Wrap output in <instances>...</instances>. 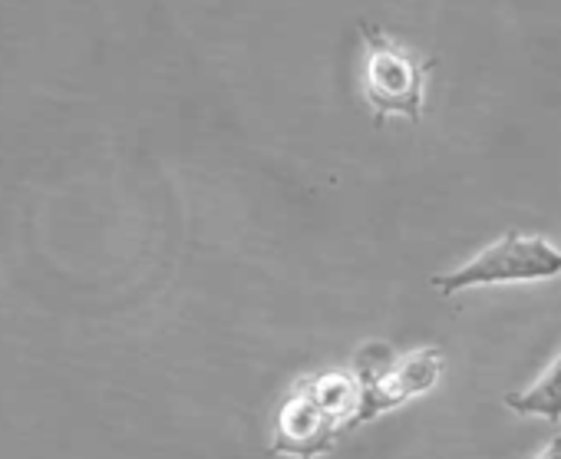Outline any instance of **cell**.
Masks as SVG:
<instances>
[{"instance_id": "1", "label": "cell", "mask_w": 561, "mask_h": 459, "mask_svg": "<svg viewBox=\"0 0 561 459\" xmlns=\"http://www.w3.org/2000/svg\"><path fill=\"white\" fill-rule=\"evenodd\" d=\"M364 413V383L357 374L328 370L305 377L280 403L274 416L271 452L314 459L334 446L344 429L360 426Z\"/></svg>"}, {"instance_id": "2", "label": "cell", "mask_w": 561, "mask_h": 459, "mask_svg": "<svg viewBox=\"0 0 561 459\" xmlns=\"http://www.w3.org/2000/svg\"><path fill=\"white\" fill-rule=\"evenodd\" d=\"M360 34H364V96L374 110V123L383 126L387 116H407L410 123H420L426 110V83L436 60L387 37L380 27L360 24Z\"/></svg>"}, {"instance_id": "3", "label": "cell", "mask_w": 561, "mask_h": 459, "mask_svg": "<svg viewBox=\"0 0 561 459\" xmlns=\"http://www.w3.org/2000/svg\"><path fill=\"white\" fill-rule=\"evenodd\" d=\"M561 275V249L551 245L541 236L525 232H505L492 245H485L479 255H472L466 265L433 275L430 285L453 298L459 291L472 288H495V285H528V282H548Z\"/></svg>"}, {"instance_id": "4", "label": "cell", "mask_w": 561, "mask_h": 459, "mask_svg": "<svg viewBox=\"0 0 561 459\" xmlns=\"http://www.w3.org/2000/svg\"><path fill=\"white\" fill-rule=\"evenodd\" d=\"M439 374H443L439 351H413L407 357H397L387 347H367L357 360V377L364 383L360 423L377 420L380 413H390L407 400L433 390Z\"/></svg>"}, {"instance_id": "5", "label": "cell", "mask_w": 561, "mask_h": 459, "mask_svg": "<svg viewBox=\"0 0 561 459\" xmlns=\"http://www.w3.org/2000/svg\"><path fill=\"white\" fill-rule=\"evenodd\" d=\"M505 406L518 416H541L548 423L561 420V351L525 390L505 393Z\"/></svg>"}, {"instance_id": "6", "label": "cell", "mask_w": 561, "mask_h": 459, "mask_svg": "<svg viewBox=\"0 0 561 459\" xmlns=\"http://www.w3.org/2000/svg\"><path fill=\"white\" fill-rule=\"evenodd\" d=\"M531 459H561V433H554V436L541 446V452L531 456Z\"/></svg>"}]
</instances>
